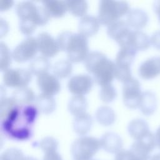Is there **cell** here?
<instances>
[{"mask_svg":"<svg viewBox=\"0 0 160 160\" xmlns=\"http://www.w3.org/2000/svg\"><path fill=\"white\" fill-rule=\"evenodd\" d=\"M84 66L100 86L111 84L115 78V62L100 51L90 52L84 60Z\"/></svg>","mask_w":160,"mask_h":160,"instance_id":"obj_3","label":"cell"},{"mask_svg":"<svg viewBox=\"0 0 160 160\" xmlns=\"http://www.w3.org/2000/svg\"><path fill=\"white\" fill-rule=\"evenodd\" d=\"M149 16L147 12L138 8L130 9L126 15V22L131 29L140 30L144 28L148 24Z\"/></svg>","mask_w":160,"mask_h":160,"instance_id":"obj_19","label":"cell"},{"mask_svg":"<svg viewBox=\"0 0 160 160\" xmlns=\"http://www.w3.org/2000/svg\"><path fill=\"white\" fill-rule=\"evenodd\" d=\"M37 85L41 93L54 96L61 89L58 78L54 74L46 72L37 77Z\"/></svg>","mask_w":160,"mask_h":160,"instance_id":"obj_13","label":"cell"},{"mask_svg":"<svg viewBox=\"0 0 160 160\" xmlns=\"http://www.w3.org/2000/svg\"><path fill=\"white\" fill-rule=\"evenodd\" d=\"M138 108L144 116L153 114L157 108V98L155 93L149 90L142 92Z\"/></svg>","mask_w":160,"mask_h":160,"instance_id":"obj_20","label":"cell"},{"mask_svg":"<svg viewBox=\"0 0 160 160\" xmlns=\"http://www.w3.org/2000/svg\"><path fill=\"white\" fill-rule=\"evenodd\" d=\"M94 81L92 77L89 74H76L69 79L68 88L74 96H84L90 92Z\"/></svg>","mask_w":160,"mask_h":160,"instance_id":"obj_10","label":"cell"},{"mask_svg":"<svg viewBox=\"0 0 160 160\" xmlns=\"http://www.w3.org/2000/svg\"><path fill=\"white\" fill-rule=\"evenodd\" d=\"M39 147L44 153L57 151L58 147V142L57 140L50 136L45 137L39 142Z\"/></svg>","mask_w":160,"mask_h":160,"instance_id":"obj_35","label":"cell"},{"mask_svg":"<svg viewBox=\"0 0 160 160\" xmlns=\"http://www.w3.org/2000/svg\"><path fill=\"white\" fill-rule=\"evenodd\" d=\"M42 160H62V159L57 151H53L44 153Z\"/></svg>","mask_w":160,"mask_h":160,"instance_id":"obj_38","label":"cell"},{"mask_svg":"<svg viewBox=\"0 0 160 160\" xmlns=\"http://www.w3.org/2000/svg\"><path fill=\"white\" fill-rule=\"evenodd\" d=\"M51 68V62L48 60V58L41 56L34 58L29 63V71L32 75H35L37 77L48 72L49 68Z\"/></svg>","mask_w":160,"mask_h":160,"instance_id":"obj_26","label":"cell"},{"mask_svg":"<svg viewBox=\"0 0 160 160\" xmlns=\"http://www.w3.org/2000/svg\"><path fill=\"white\" fill-rule=\"evenodd\" d=\"M56 39L60 50L66 52L68 59L71 62L84 61L89 53L88 38L79 33L63 31Z\"/></svg>","mask_w":160,"mask_h":160,"instance_id":"obj_4","label":"cell"},{"mask_svg":"<svg viewBox=\"0 0 160 160\" xmlns=\"http://www.w3.org/2000/svg\"><path fill=\"white\" fill-rule=\"evenodd\" d=\"M25 157L20 149L11 148L6 149L1 154L0 160H24Z\"/></svg>","mask_w":160,"mask_h":160,"instance_id":"obj_34","label":"cell"},{"mask_svg":"<svg viewBox=\"0 0 160 160\" xmlns=\"http://www.w3.org/2000/svg\"><path fill=\"white\" fill-rule=\"evenodd\" d=\"M156 146L155 135L151 131L143 138L135 141L130 149L141 159L149 160L151 153Z\"/></svg>","mask_w":160,"mask_h":160,"instance_id":"obj_11","label":"cell"},{"mask_svg":"<svg viewBox=\"0 0 160 160\" xmlns=\"http://www.w3.org/2000/svg\"><path fill=\"white\" fill-rule=\"evenodd\" d=\"M128 131L135 141L143 138L150 132L148 122L141 118L131 120L128 125Z\"/></svg>","mask_w":160,"mask_h":160,"instance_id":"obj_21","label":"cell"},{"mask_svg":"<svg viewBox=\"0 0 160 160\" xmlns=\"http://www.w3.org/2000/svg\"><path fill=\"white\" fill-rule=\"evenodd\" d=\"M149 160H160V153H157L152 156Z\"/></svg>","mask_w":160,"mask_h":160,"instance_id":"obj_42","label":"cell"},{"mask_svg":"<svg viewBox=\"0 0 160 160\" xmlns=\"http://www.w3.org/2000/svg\"><path fill=\"white\" fill-rule=\"evenodd\" d=\"M93 121L91 116L85 112L74 118L72 128L76 134L80 136H84L91 130Z\"/></svg>","mask_w":160,"mask_h":160,"instance_id":"obj_22","label":"cell"},{"mask_svg":"<svg viewBox=\"0 0 160 160\" xmlns=\"http://www.w3.org/2000/svg\"><path fill=\"white\" fill-rule=\"evenodd\" d=\"M153 9L158 16L159 22L160 23V1H156L154 2Z\"/></svg>","mask_w":160,"mask_h":160,"instance_id":"obj_40","label":"cell"},{"mask_svg":"<svg viewBox=\"0 0 160 160\" xmlns=\"http://www.w3.org/2000/svg\"><path fill=\"white\" fill-rule=\"evenodd\" d=\"M92 160H94V159H92Z\"/></svg>","mask_w":160,"mask_h":160,"instance_id":"obj_44","label":"cell"},{"mask_svg":"<svg viewBox=\"0 0 160 160\" xmlns=\"http://www.w3.org/2000/svg\"><path fill=\"white\" fill-rule=\"evenodd\" d=\"M100 22L92 16L86 15L81 18L78 24V33L88 38L97 34L99 29Z\"/></svg>","mask_w":160,"mask_h":160,"instance_id":"obj_18","label":"cell"},{"mask_svg":"<svg viewBox=\"0 0 160 160\" xmlns=\"http://www.w3.org/2000/svg\"><path fill=\"white\" fill-rule=\"evenodd\" d=\"M38 51L36 38L28 36L14 48L12 57L17 62H25L32 60Z\"/></svg>","mask_w":160,"mask_h":160,"instance_id":"obj_7","label":"cell"},{"mask_svg":"<svg viewBox=\"0 0 160 160\" xmlns=\"http://www.w3.org/2000/svg\"><path fill=\"white\" fill-rule=\"evenodd\" d=\"M155 139H156V146L158 148L160 149V126L158 128V129L156 131L155 133Z\"/></svg>","mask_w":160,"mask_h":160,"instance_id":"obj_41","label":"cell"},{"mask_svg":"<svg viewBox=\"0 0 160 160\" xmlns=\"http://www.w3.org/2000/svg\"><path fill=\"white\" fill-rule=\"evenodd\" d=\"M11 98L18 105H29L34 101L36 96L32 89L25 87L16 89L12 92Z\"/></svg>","mask_w":160,"mask_h":160,"instance_id":"obj_27","label":"cell"},{"mask_svg":"<svg viewBox=\"0 0 160 160\" xmlns=\"http://www.w3.org/2000/svg\"><path fill=\"white\" fill-rule=\"evenodd\" d=\"M95 118L99 124L103 126H109L115 122L116 116L115 112L111 108L102 106L96 110Z\"/></svg>","mask_w":160,"mask_h":160,"instance_id":"obj_25","label":"cell"},{"mask_svg":"<svg viewBox=\"0 0 160 160\" xmlns=\"http://www.w3.org/2000/svg\"><path fill=\"white\" fill-rule=\"evenodd\" d=\"M34 106L39 112L44 114H50L54 111L56 103L54 96L42 93L39 94L34 99Z\"/></svg>","mask_w":160,"mask_h":160,"instance_id":"obj_24","label":"cell"},{"mask_svg":"<svg viewBox=\"0 0 160 160\" xmlns=\"http://www.w3.org/2000/svg\"><path fill=\"white\" fill-rule=\"evenodd\" d=\"M107 27L108 36L115 41L119 46L123 44L132 30L126 21L122 20L114 22Z\"/></svg>","mask_w":160,"mask_h":160,"instance_id":"obj_15","label":"cell"},{"mask_svg":"<svg viewBox=\"0 0 160 160\" xmlns=\"http://www.w3.org/2000/svg\"><path fill=\"white\" fill-rule=\"evenodd\" d=\"M68 11L76 17L82 18L86 15L88 4L86 1H66Z\"/></svg>","mask_w":160,"mask_h":160,"instance_id":"obj_31","label":"cell"},{"mask_svg":"<svg viewBox=\"0 0 160 160\" xmlns=\"http://www.w3.org/2000/svg\"><path fill=\"white\" fill-rule=\"evenodd\" d=\"M88 101L84 96H73L68 104V111L74 117L86 112Z\"/></svg>","mask_w":160,"mask_h":160,"instance_id":"obj_28","label":"cell"},{"mask_svg":"<svg viewBox=\"0 0 160 160\" xmlns=\"http://www.w3.org/2000/svg\"><path fill=\"white\" fill-rule=\"evenodd\" d=\"M99 98L105 103L112 102L117 96V91L114 86L111 84L101 86L99 91Z\"/></svg>","mask_w":160,"mask_h":160,"instance_id":"obj_33","label":"cell"},{"mask_svg":"<svg viewBox=\"0 0 160 160\" xmlns=\"http://www.w3.org/2000/svg\"><path fill=\"white\" fill-rule=\"evenodd\" d=\"M138 74L143 79H152L160 75V56H155L144 61L138 68Z\"/></svg>","mask_w":160,"mask_h":160,"instance_id":"obj_16","label":"cell"},{"mask_svg":"<svg viewBox=\"0 0 160 160\" xmlns=\"http://www.w3.org/2000/svg\"><path fill=\"white\" fill-rule=\"evenodd\" d=\"M32 79V74L22 68L8 69L4 72L2 80L4 85L9 88H22L28 87Z\"/></svg>","mask_w":160,"mask_h":160,"instance_id":"obj_9","label":"cell"},{"mask_svg":"<svg viewBox=\"0 0 160 160\" xmlns=\"http://www.w3.org/2000/svg\"><path fill=\"white\" fill-rule=\"evenodd\" d=\"M129 10L126 1L102 0L99 4L98 19L101 24L108 26L127 15Z\"/></svg>","mask_w":160,"mask_h":160,"instance_id":"obj_5","label":"cell"},{"mask_svg":"<svg viewBox=\"0 0 160 160\" xmlns=\"http://www.w3.org/2000/svg\"><path fill=\"white\" fill-rule=\"evenodd\" d=\"M99 140L101 148L107 152L116 154L123 149L122 139L117 133L107 132L102 136Z\"/></svg>","mask_w":160,"mask_h":160,"instance_id":"obj_17","label":"cell"},{"mask_svg":"<svg viewBox=\"0 0 160 160\" xmlns=\"http://www.w3.org/2000/svg\"><path fill=\"white\" fill-rule=\"evenodd\" d=\"M138 51L134 49L123 46L120 47L115 59V64L119 66L131 67Z\"/></svg>","mask_w":160,"mask_h":160,"instance_id":"obj_29","label":"cell"},{"mask_svg":"<svg viewBox=\"0 0 160 160\" xmlns=\"http://www.w3.org/2000/svg\"><path fill=\"white\" fill-rule=\"evenodd\" d=\"M151 44L156 49L160 50V30L155 31L150 38Z\"/></svg>","mask_w":160,"mask_h":160,"instance_id":"obj_37","label":"cell"},{"mask_svg":"<svg viewBox=\"0 0 160 160\" xmlns=\"http://www.w3.org/2000/svg\"><path fill=\"white\" fill-rule=\"evenodd\" d=\"M101 148L100 140L92 136H81L71 144V152L74 160H92Z\"/></svg>","mask_w":160,"mask_h":160,"instance_id":"obj_6","label":"cell"},{"mask_svg":"<svg viewBox=\"0 0 160 160\" xmlns=\"http://www.w3.org/2000/svg\"><path fill=\"white\" fill-rule=\"evenodd\" d=\"M42 7L50 18H62L68 11L66 1H44Z\"/></svg>","mask_w":160,"mask_h":160,"instance_id":"obj_23","label":"cell"},{"mask_svg":"<svg viewBox=\"0 0 160 160\" xmlns=\"http://www.w3.org/2000/svg\"><path fill=\"white\" fill-rule=\"evenodd\" d=\"M114 160H141L131 149H122L115 156Z\"/></svg>","mask_w":160,"mask_h":160,"instance_id":"obj_36","label":"cell"},{"mask_svg":"<svg viewBox=\"0 0 160 160\" xmlns=\"http://www.w3.org/2000/svg\"><path fill=\"white\" fill-rule=\"evenodd\" d=\"M13 4H14V2L11 1H2L1 11H4L8 10V9L11 8V6L13 5Z\"/></svg>","mask_w":160,"mask_h":160,"instance_id":"obj_39","label":"cell"},{"mask_svg":"<svg viewBox=\"0 0 160 160\" xmlns=\"http://www.w3.org/2000/svg\"><path fill=\"white\" fill-rule=\"evenodd\" d=\"M122 101L125 106L129 109L138 108L142 93L139 81L132 78L123 83Z\"/></svg>","mask_w":160,"mask_h":160,"instance_id":"obj_8","label":"cell"},{"mask_svg":"<svg viewBox=\"0 0 160 160\" xmlns=\"http://www.w3.org/2000/svg\"><path fill=\"white\" fill-rule=\"evenodd\" d=\"M52 72L58 79L69 77L72 71V62L68 59H61L56 61L52 68Z\"/></svg>","mask_w":160,"mask_h":160,"instance_id":"obj_30","label":"cell"},{"mask_svg":"<svg viewBox=\"0 0 160 160\" xmlns=\"http://www.w3.org/2000/svg\"><path fill=\"white\" fill-rule=\"evenodd\" d=\"M36 39L39 51L47 58L54 57L61 51L57 39L47 32L39 33Z\"/></svg>","mask_w":160,"mask_h":160,"instance_id":"obj_12","label":"cell"},{"mask_svg":"<svg viewBox=\"0 0 160 160\" xmlns=\"http://www.w3.org/2000/svg\"><path fill=\"white\" fill-rule=\"evenodd\" d=\"M16 12L19 19V30L24 35L30 36L38 26L48 23L50 18L44 8L31 1H22L16 6Z\"/></svg>","mask_w":160,"mask_h":160,"instance_id":"obj_2","label":"cell"},{"mask_svg":"<svg viewBox=\"0 0 160 160\" xmlns=\"http://www.w3.org/2000/svg\"><path fill=\"white\" fill-rule=\"evenodd\" d=\"M12 52H10L8 46L3 42H0V69L1 71H5L9 69L11 63Z\"/></svg>","mask_w":160,"mask_h":160,"instance_id":"obj_32","label":"cell"},{"mask_svg":"<svg viewBox=\"0 0 160 160\" xmlns=\"http://www.w3.org/2000/svg\"><path fill=\"white\" fill-rule=\"evenodd\" d=\"M34 105H16L1 118V132L9 139L26 141L31 138L38 115Z\"/></svg>","mask_w":160,"mask_h":160,"instance_id":"obj_1","label":"cell"},{"mask_svg":"<svg viewBox=\"0 0 160 160\" xmlns=\"http://www.w3.org/2000/svg\"><path fill=\"white\" fill-rule=\"evenodd\" d=\"M24 160H38V159L34 158V157H30V156H26L24 159Z\"/></svg>","mask_w":160,"mask_h":160,"instance_id":"obj_43","label":"cell"},{"mask_svg":"<svg viewBox=\"0 0 160 160\" xmlns=\"http://www.w3.org/2000/svg\"><path fill=\"white\" fill-rule=\"evenodd\" d=\"M151 45L150 38L141 30H131L126 41L120 47L127 46L138 51L148 49Z\"/></svg>","mask_w":160,"mask_h":160,"instance_id":"obj_14","label":"cell"}]
</instances>
